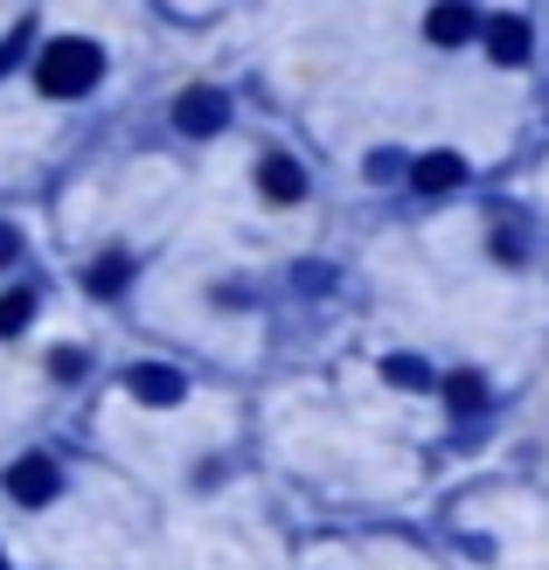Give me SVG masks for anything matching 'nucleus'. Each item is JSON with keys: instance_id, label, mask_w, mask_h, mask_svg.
I'll use <instances>...</instances> for the list:
<instances>
[{"instance_id": "obj_1", "label": "nucleus", "mask_w": 549, "mask_h": 570, "mask_svg": "<svg viewBox=\"0 0 549 570\" xmlns=\"http://www.w3.org/2000/svg\"><path fill=\"white\" fill-rule=\"evenodd\" d=\"M98 77H105V49L84 42V36H56V42L36 56V83H42L49 98H84Z\"/></svg>"}, {"instance_id": "obj_2", "label": "nucleus", "mask_w": 549, "mask_h": 570, "mask_svg": "<svg viewBox=\"0 0 549 570\" xmlns=\"http://www.w3.org/2000/svg\"><path fill=\"white\" fill-rule=\"evenodd\" d=\"M175 126H182L188 139L223 132V126H229V98L216 91V83H195V91H182V98H175Z\"/></svg>"}, {"instance_id": "obj_3", "label": "nucleus", "mask_w": 549, "mask_h": 570, "mask_svg": "<svg viewBox=\"0 0 549 570\" xmlns=\"http://www.w3.org/2000/svg\"><path fill=\"white\" fill-rule=\"evenodd\" d=\"M56 488H63V473H56L42 452H28V460H14V466H8V494H14L21 508H49V501H56Z\"/></svg>"}, {"instance_id": "obj_4", "label": "nucleus", "mask_w": 549, "mask_h": 570, "mask_svg": "<svg viewBox=\"0 0 549 570\" xmlns=\"http://www.w3.org/2000/svg\"><path fill=\"white\" fill-rule=\"evenodd\" d=\"M480 42H487V56H494L501 70H514V63H529V21L522 14H494V21H480Z\"/></svg>"}, {"instance_id": "obj_5", "label": "nucleus", "mask_w": 549, "mask_h": 570, "mask_svg": "<svg viewBox=\"0 0 549 570\" xmlns=\"http://www.w3.org/2000/svg\"><path fill=\"white\" fill-rule=\"evenodd\" d=\"M126 390L139 396V404H182L188 376H182V368H167V362H139L133 376H126Z\"/></svg>"}, {"instance_id": "obj_6", "label": "nucleus", "mask_w": 549, "mask_h": 570, "mask_svg": "<svg viewBox=\"0 0 549 570\" xmlns=\"http://www.w3.org/2000/svg\"><path fill=\"white\" fill-rule=\"evenodd\" d=\"M424 36H431V42H445V49H459V42H473V36H480V14H473V8H459V0H445V8H431V14H424Z\"/></svg>"}, {"instance_id": "obj_7", "label": "nucleus", "mask_w": 549, "mask_h": 570, "mask_svg": "<svg viewBox=\"0 0 549 570\" xmlns=\"http://www.w3.org/2000/svg\"><path fill=\"white\" fill-rule=\"evenodd\" d=\"M411 181H418V195H452L459 181H467V160H459V154H424L411 167Z\"/></svg>"}, {"instance_id": "obj_8", "label": "nucleus", "mask_w": 549, "mask_h": 570, "mask_svg": "<svg viewBox=\"0 0 549 570\" xmlns=\"http://www.w3.org/2000/svg\"><path fill=\"white\" fill-rule=\"evenodd\" d=\"M257 188H265L272 203H300V195H306V175H300V160H285V154H272L265 167H257Z\"/></svg>"}, {"instance_id": "obj_9", "label": "nucleus", "mask_w": 549, "mask_h": 570, "mask_svg": "<svg viewBox=\"0 0 549 570\" xmlns=\"http://www.w3.org/2000/svg\"><path fill=\"white\" fill-rule=\"evenodd\" d=\"M439 390H445V404H452L459 417H480V411H487V376H473V368H452Z\"/></svg>"}, {"instance_id": "obj_10", "label": "nucleus", "mask_w": 549, "mask_h": 570, "mask_svg": "<svg viewBox=\"0 0 549 570\" xmlns=\"http://www.w3.org/2000/svg\"><path fill=\"white\" fill-rule=\"evenodd\" d=\"M383 383H396V390H439L431 362H418V355H383Z\"/></svg>"}, {"instance_id": "obj_11", "label": "nucleus", "mask_w": 549, "mask_h": 570, "mask_svg": "<svg viewBox=\"0 0 549 570\" xmlns=\"http://www.w3.org/2000/svg\"><path fill=\"white\" fill-rule=\"evenodd\" d=\"M126 278H133V265L119 258V250H111V258H98L91 272H84V285H91L98 299H119V293H126Z\"/></svg>"}, {"instance_id": "obj_12", "label": "nucleus", "mask_w": 549, "mask_h": 570, "mask_svg": "<svg viewBox=\"0 0 549 570\" xmlns=\"http://www.w3.org/2000/svg\"><path fill=\"white\" fill-rule=\"evenodd\" d=\"M28 321H36V285H14V293H0V341L21 334Z\"/></svg>"}, {"instance_id": "obj_13", "label": "nucleus", "mask_w": 549, "mask_h": 570, "mask_svg": "<svg viewBox=\"0 0 549 570\" xmlns=\"http://www.w3.org/2000/svg\"><path fill=\"white\" fill-rule=\"evenodd\" d=\"M28 42H36V21H14V36L0 42V77H8V70L21 63V56H28Z\"/></svg>"}, {"instance_id": "obj_14", "label": "nucleus", "mask_w": 549, "mask_h": 570, "mask_svg": "<svg viewBox=\"0 0 549 570\" xmlns=\"http://www.w3.org/2000/svg\"><path fill=\"white\" fill-rule=\"evenodd\" d=\"M300 285H306V293H327L334 272H327V265H300Z\"/></svg>"}, {"instance_id": "obj_15", "label": "nucleus", "mask_w": 549, "mask_h": 570, "mask_svg": "<svg viewBox=\"0 0 549 570\" xmlns=\"http://www.w3.org/2000/svg\"><path fill=\"white\" fill-rule=\"evenodd\" d=\"M396 167H403L396 154H369V181H390V175H396Z\"/></svg>"}, {"instance_id": "obj_16", "label": "nucleus", "mask_w": 549, "mask_h": 570, "mask_svg": "<svg viewBox=\"0 0 549 570\" xmlns=\"http://www.w3.org/2000/svg\"><path fill=\"white\" fill-rule=\"evenodd\" d=\"M14 258H21V237L8 230V223H0V265H14Z\"/></svg>"}, {"instance_id": "obj_17", "label": "nucleus", "mask_w": 549, "mask_h": 570, "mask_svg": "<svg viewBox=\"0 0 549 570\" xmlns=\"http://www.w3.org/2000/svg\"><path fill=\"white\" fill-rule=\"evenodd\" d=\"M0 570H8V557H0Z\"/></svg>"}]
</instances>
